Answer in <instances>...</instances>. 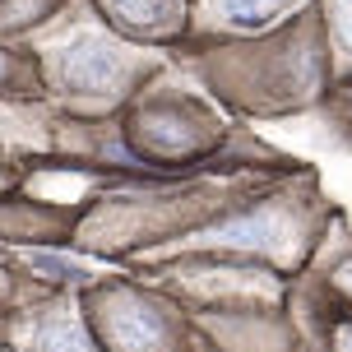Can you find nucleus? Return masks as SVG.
I'll use <instances>...</instances> for the list:
<instances>
[{
    "instance_id": "obj_4",
    "label": "nucleus",
    "mask_w": 352,
    "mask_h": 352,
    "mask_svg": "<svg viewBox=\"0 0 352 352\" xmlns=\"http://www.w3.org/2000/svg\"><path fill=\"white\" fill-rule=\"evenodd\" d=\"M260 5H264V0H228L232 19H255V14H260Z\"/></svg>"
},
{
    "instance_id": "obj_3",
    "label": "nucleus",
    "mask_w": 352,
    "mask_h": 352,
    "mask_svg": "<svg viewBox=\"0 0 352 352\" xmlns=\"http://www.w3.org/2000/svg\"><path fill=\"white\" fill-rule=\"evenodd\" d=\"M334 14H338V33L348 37L352 47V0H334Z\"/></svg>"
},
{
    "instance_id": "obj_2",
    "label": "nucleus",
    "mask_w": 352,
    "mask_h": 352,
    "mask_svg": "<svg viewBox=\"0 0 352 352\" xmlns=\"http://www.w3.org/2000/svg\"><path fill=\"white\" fill-rule=\"evenodd\" d=\"M111 10H116V19H125V23H162L167 14H176L172 0H111Z\"/></svg>"
},
{
    "instance_id": "obj_1",
    "label": "nucleus",
    "mask_w": 352,
    "mask_h": 352,
    "mask_svg": "<svg viewBox=\"0 0 352 352\" xmlns=\"http://www.w3.org/2000/svg\"><path fill=\"white\" fill-rule=\"evenodd\" d=\"M116 56L107 52V47H98V42H84V47H74L70 56V79L79 88H88V93H98V88H111L116 84Z\"/></svg>"
}]
</instances>
